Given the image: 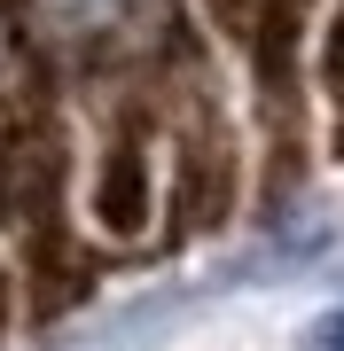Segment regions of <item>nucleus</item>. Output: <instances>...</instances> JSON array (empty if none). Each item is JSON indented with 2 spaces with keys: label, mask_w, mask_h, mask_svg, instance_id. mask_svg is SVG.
Listing matches in <instances>:
<instances>
[{
  "label": "nucleus",
  "mask_w": 344,
  "mask_h": 351,
  "mask_svg": "<svg viewBox=\"0 0 344 351\" xmlns=\"http://www.w3.org/2000/svg\"><path fill=\"white\" fill-rule=\"evenodd\" d=\"M102 219L117 234H133L141 219H149V172H141V149H117L110 172H102Z\"/></svg>",
  "instance_id": "nucleus-1"
},
{
  "label": "nucleus",
  "mask_w": 344,
  "mask_h": 351,
  "mask_svg": "<svg viewBox=\"0 0 344 351\" xmlns=\"http://www.w3.org/2000/svg\"><path fill=\"white\" fill-rule=\"evenodd\" d=\"M321 71H329V86L344 94V8H336V24H329V55H321Z\"/></svg>",
  "instance_id": "nucleus-2"
}]
</instances>
